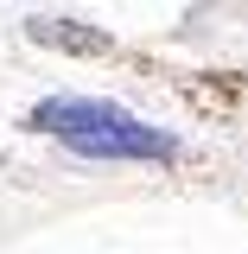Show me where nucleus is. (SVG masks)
<instances>
[{"label": "nucleus", "mask_w": 248, "mask_h": 254, "mask_svg": "<svg viewBox=\"0 0 248 254\" xmlns=\"http://www.w3.org/2000/svg\"><path fill=\"white\" fill-rule=\"evenodd\" d=\"M32 38L38 45H64V51H108L102 32H83L77 19H32Z\"/></svg>", "instance_id": "nucleus-2"}, {"label": "nucleus", "mask_w": 248, "mask_h": 254, "mask_svg": "<svg viewBox=\"0 0 248 254\" xmlns=\"http://www.w3.org/2000/svg\"><path fill=\"white\" fill-rule=\"evenodd\" d=\"M32 127L58 133L64 146H77L89 159H172L178 153V140L165 127H147V121H134L127 108H115V102H83V95L38 102L32 108Z\"/></svg>", "instance_id": "nucleus-1"}]
</instances>
